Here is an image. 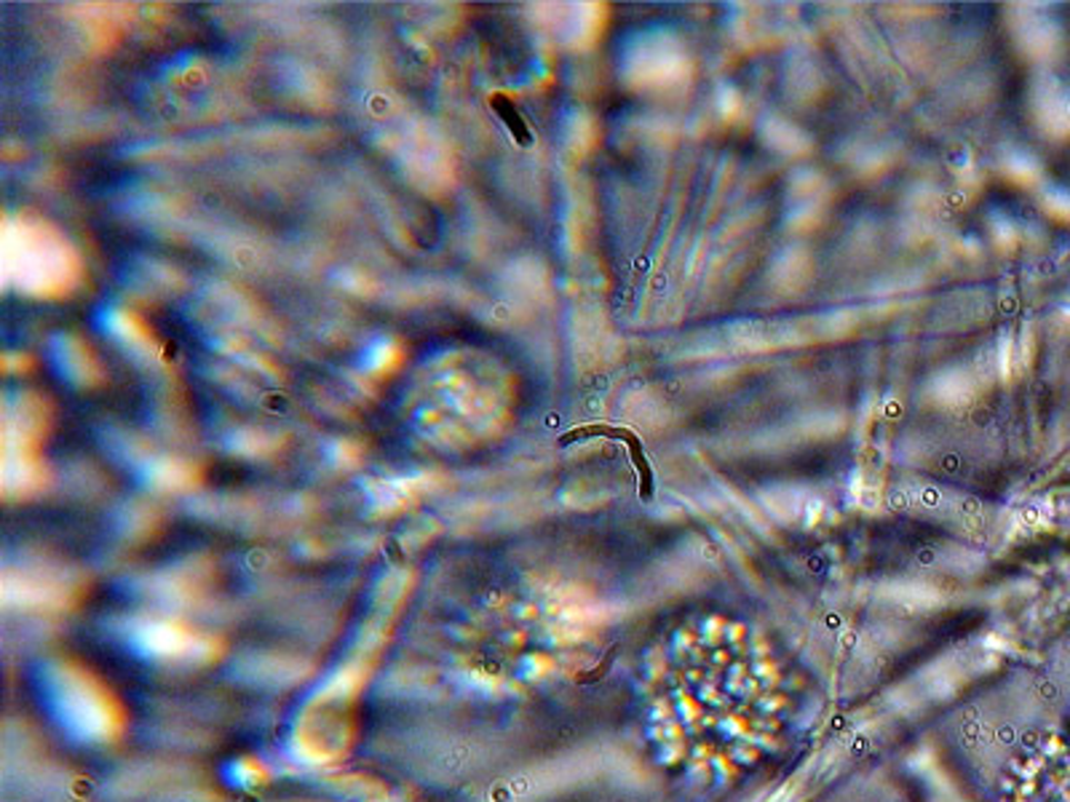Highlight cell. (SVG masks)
<instances>
[{
  "label": "cell",
  "instance_id": "obj_1",
  "mask_svg": "<svg viewBox=\"0 0 1070 802\" xmlns=\"http://www.w3.org/2000/svg\"><path fill=\"white\" fill-rule=\"evenodd\" d=\"M587 439H616V442L627 444L629 455H632V465H634L637 477H640V495L646 498V501L653 495L656 482H653L651 460H648V455H646L642 439L637 437L632 429H623V425H600V423L581 425V429H573V431L564 433V437L560 439V444L568 447L573 442H587Z\"/></svg>",
  "mask_w": 1070,
  "mask_h": 802
},
{
  "label": "cell",
  "instance_id": "obj_2",
  "mask_svg": "<svg viewBox=\"0 0 1070 802\" xmlns=\"http://www.w3.org/2000/svg\"><path fill=\"white\" fill-rule=\"evenodd\" d=\"M490 108H492V113L501 118V123L507 127L511 140H514L517 144H522V148H530V144H533V131H530L528 121H524L520 108H517L511 97L490 94Z\"/></svg>",
  "mask_w": 1070,
  "mask_h": 802
}]
</instances>
